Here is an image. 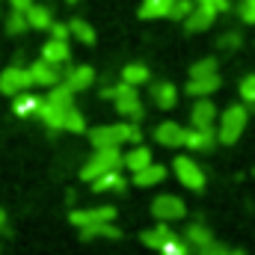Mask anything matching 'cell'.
Returning <instances> with one entry per match:
<instances>
[{
	"label": "cell",
	"instance_id": "44",
	"mask_svg": "<svg viewBox=\"0 0 255 255\" xmlns=\"http://www.w3.org/2000/svg\"><path fill=\"white\" fill-rule=\"evenodd\" d=\"M65 3H80V0H65Z\"/></svg>",
	"mask_w": 255,
	"mask_h": 255
},
{
	"label": "cell",
	"instance_id": "38",
	"mask_svg": "<svg viewBox=\"0 0 255 255\" xmlns=\"http://www.w3.org/2000/svg\"><path fill=\"white\" fill-rule=\"evenodd\" d=\"M241 42H244V39H241V33H235V30H229V33H223V36H220V48H226V51H232V48L238 51V48H241Z\"/></svg>",
	"mask_w": 255,
	"mask_h": 255
},
{
	"label": "cell",
	"instance_id": "33",
	"mask_svg": "<svg viewBox=\"0 0 255 255\" xmlns=\"http://www.w3.org/2000/svg\"><path fill=\"white\" fill-rule=\"evenodd\" d=\"M238 92H241V104H247L250 113H253L255 110V71L253 74H247V77L238 83Z\"/></svg>",
	"mask_w": 255,
	"mask_h": 255
},
{
	"label": "cell",
	"instance_id": "11",
	"mask_svg": "<svg viewBox=\"0 0 255 255\" xmlns=\"http://www.w3.org/2000/svg\"><path fill=\"white\" fill-rule=\"evenodd\" d=\"M193 3H196V0H193ZM217 15H220V12H214L211 6H202V3H196V6L190 9V15H187L181 24H184V30H187V33H208V30L214 27Z\"/></svg>",
	"mask_w": 255,
	"mask_h": 255
},
{
	"label": "cell",
	"instance_id": "5",
	"mask_svg": "<svg viewBox=\"0 0 255 255\" xmlns=\"http://www.w3.org/2000/svg\"><path fill=\"white\" fill-rule=\"evenodd\" d=\"M172 172H175L178 184L187 187V190H193V193H202L205 184H208V175H205V169L199 166V160H193L187 154H178V157L172 160Z\"/></svg>",
	"mask_w": 255,
	"mask_h": 255
},
{
	"label": "cell",
	"instance_id": "13",
	"mask_svg": "<svg viewBox=\"0 0 255 255\" xmlns=\"http://www.w3.org/2000/svg\"><path fill=\"white\" fill-rule=\"evenodd\" d=\"M178 238V232H172V226L169 223H157V226H151V229H145V232H139V241L148 247V250H154V253H160L169 241H175Z\"/></svg>",
	"mask_w": 255,
	"mask_h": 255
},
{
	"label": "cell",
	"instance_id": "6",
	"mask_svg": "<svg viewBox=\"0 0 255 255\" xmlns=\"http://www.w3.org/2000/svg\"><path fill=\"white\" fill-rule=\"evenodd\" d=\"M151 217L157 223H175V220H184L187 217V205L175 193H160V196L151 199Z\"/></svg>",
	"mask_w": 255,
	"mask_h": 255
},
{
	"label": "cell",
	"instance_id": "22",
	"mask_svg": "<svg viewBox=\"0 0 255 255\" xmlns=\"http://www.w3.org/2000/svg\"><path fill=\"white\" fill-rule=\"evenodd\" d=\"M71 110V107H68ZM68 110H63V107H57V104H51V101H45L42 98V104H39V119H42V125L51 128V130H63V122H65V113Z\"/></svg>",
	"mask_w": 255,
	"mask_h": 255
},
{
	"label": "cell",
	"instance_id": "1",
	"mask_svg": "<svg viewBox=\"0 0 255 255\" xmlns=\"http://www.w3.org/2000/svg\"><path fill=\"white\" fill-rule=\"evenodd\" d=\"M92 148H119V145H139L142 139V130H139V122H113V125H98L92 130H86Z\"/></svg>",
	"mask_w": 255,
	"mask_h": 255
},
{
	"label": "cell",
	"instance_id": "8",
	"mask_svg": "<svg viewBox=\"0 0 255 255\" xmlns=\"http://www.w3.org/2000/svg\"><path fill=\"white\" fill-rule=\"evenodd\" d=\"M116 208L113 205H98V208H77L68 214V223L83 229V226H95V223H113L116 220Z\"/></svg>",
	"mask_w": 255,
	"mask_h": 255
},
{
	"label": "cell",
	"instance_id": "4",
	"mask_svg": "<svg viewBox=\"0 0 255 255\" xmlns=\"http://www.w3.org/2000/svg\"><path fill=\"white\" fill-rule=\"evenodd\" d=\"M122 169V151L119 148H92V157L80 166V181H95L104 172Z\"/></svg>",
	"mask_w": 255,
	"mask_h": 255
},
{
	"label": "cell",
	"instance_id": "28",
	"mask_svg": "<svg viewBox=\"0 0 255 255\" xmlns=\"http://www.w3.org/2000/svg\"><path fill=\"white\" fill-rule=\"evenodd\" d=\"M151 80V71H148V65L142 63H128L122 68V83H130V86H142V83H148Z\"/></svg>",
	"mask_w": 255,
	"mask_h": 255
},
{
	"label": "cell",
	"instance_id": "31",
	"mask_svg": "<svg viewBox=\"0 0 255 255\" xmlns=\"http://www.w3.org/2000/svg\"><path fill=\"white\" fill-rule=\"evenodd\" d=\"M27 30H30L27 15L18 12V9H9V15H6V33H9V36H21V33H27Z\"/></svg>",
	"mask_w": 255,
	"mask_h": 255
},
{
	"label": "cell",
	"instance_id": "2",
	"mask_svg": "<svg viewBox=\"0 0 255 255\" xmlns=\"http://www.w3.org/2000/svg\"><path fill=\"white\" fill-rule=\"evenodd\" d=\"M250 125V107L247 104H229L220 116H217V142H223V145H235L241 136H244V130Z\"/></svg>",
	"mask_w": 255,
	"mask_h": 255
},
{
	"label": "cell",
	"instance_id": "30",
	"mask_svg": "<svg viewBox=\"0 0 255 255\" xmlns=\"http://www.w3.org/2000/svg\"><path fill=\"white\" fill-rule=\"evenodd\" d=\"M45 101H51V104H57V107L68 110V107H74V92H71L65 83H57V86H51V89H48Z\"/></svg>",
	"mask_w": 255,
	"mask_h": 255
},
{
	"label": "cell",
	"instance_id": "39",
	"mask_svg": "<svg viewBox=\"0 0 255 255\" xmlns=\"http://www.w3.org/2000/svg\"><path fill=\"white\" fill-rule=\"evenodd\" d=\"M48 30H51V39H63V42H68V36H71V33H68V24H57V21H54Z\"/></svg>",
	"mask_w": 255,
	"mask_h": 255
},
{
	"label": "cell",
	"instance_id": "32",
	"mask_svg": "<svg viewBox=\"0 0 255 255\" xmlns=\"http://www.w3.org/2000/svg\"><path fill=\"white\" fill-rule=\"evenodd\" d=\"M211 74H217V60L214 57H202V60H196V63L187 68V77H211Z\"/></svg>",
	"mask_w": 255,
	"mask_h": 255
},
{
	"label": "cell",
	"instance_id": "20",
	"mask_svg": "<svg viewBox=\"0 0 255 255\" xmlns=\"http://www.w3.org/2000/svg\"><path fill=\"white\" fill-rule=\"evenodd\" d=\"M42 60L45 63H54V65H68V60H71V48H68V42H63V39H48L45 45H42Z\"/></svg>",
	"mask_w": 255,
	"mask_h": 255
},
{
	"label": "cell",
	"instance_id": "26",
	"mask_svg": "<svg viewBox=\"0 0 255 255\" xmlns=\"http://www.w3.org/2000/svg\"><path fill=\"white\" fill-rule=\"evenodd\" d=\"M95 238H107V241H119L122 232L113 223H95V226H83L80 229V241H95Z\"/></svg>",
	"mask_w": 255,
	"mask_h": 255
},
{
	"label": "cell",
	"instance_id": "12",
	"mask_svg": "<svg viewBox=\"0 0 255 255\" xmlns=\"http://www.w3.org/2000/svg\"><path fill=\"white\" fill-rule=\"evenodd\" d=\"M63 83L77 95V92H86V89H92V83H95V68L92 65H71L68 71H63Z\"/></svg>",
	"mask_w": 255,
	"mask_h": 255
},
{
	"label": "cell",
	"instance_id": "16",
	"mask_svg": "<svg viewBox=\"0 0 255 255\" xmlns=\"http://www.w3.org/2000/svg\"><path fill=\"white\" fill-rule=\"evenodd\" d=\"M184 130H187L184 125L166 119V122H160V125L154 128V139L160 145H166V148H181L184 145Z\"/></svg>",
	"mask_w": 255,
	"mask_h": 255
},
{
	"label": "cell",
	"instance_id": "7",
	"mask_svg": "<svg viewBox=\"0 0 255 255\" xmlns=\"http://www.w3.org/2000/svg\"><path fill=\"white\" fill-rule=\"evenodd\" d=\"M30 86H33V80H30V71L24 65H9V68L0 71V92L3 95L15 98V95L27 92Z\"/></svg>",
	"mask_w": 255,
	"mask_h": 255
},
{
	"label": "cell",
	"instance_id": "43",
	"mask_svg": "<svg viewBox=\"0 0 255 255\" xmlns=\"http://www.w3.org/2000/svg\"><path fill=\"white\" fill-rule=\"evenodd\" d=\"M223 255H247V250H232V247H226V253Z\"/></svg>",
	"mask_w": 255,
	"mask_h": 255
},
{
	"label": "cell",
	"instance_id": "3",
	"mask_svg": "<svg viewBox=\"0 0 255 255\" xmlns=\"http://www.w3.org/2000/svg\"><path fill=\"white\" fill-rule=\"evenodd\" d=\"M101 98L113 101L116 113L125 116V122H142V116H145V107H142V101H139V92H136V86H130V83L107 86V89L101 92Z\"/></svg>",
	"mask_w": 255,
	"mask_h": 255
},
{
	"label": "cell",
	"instance_id": "17",
	"mask_svg": "<svg viewBox=\"0 0 255 255\" xmlns=\"http://www.w3.org/2000/svg\"><path fill=\"white\" fill-rule=\"evenodd\" d=\"M151 101H154L157 110H175V104H178V86L169 83V80L151 83Z\"/></svg>",
	"mask_w": 255,
	"mask_h": 255
},
{
	"label": "cell",
	"instance_id": "23",
	"mask_svg": "<svg viewBox=\"0 0 255 255\" xmlns=\"http://www.w3.org/2000/svg\"><path fill=\"white\" fill-rule=\"evenodd\" d=\"M92 184V193H122L128 187L125 175L119 172V169H113V172H104V175H98L95 181H89Z\"/></svg>",
	"mask_w": 255,
	"mask_h": 255
},
{
	"label": "cell",
	"instance_id": "36",
	"mask_svg": "<svg viewBox=\"0 0 255 255\" xmlns=\"http://www.w3.org/2000/svg\"><path fill=\"white\" fill-rule=\"evenodd\" d=\"M238 18L244 24H255V0H241L238 3Z\"/></svg>",
	"mask_w": 255,
	"mask_h": 255
},
{
	"label": "cell",
	"instance_id": "34",
	"mask_svg": "<svg viewBox=\"0 0 255 255\" xmlns=\"http://www.w3.org/2000/svg\"><path fill=\"white\" fill-rule=\"evenodd\" d=\"M63 130H71V133H86V116H83L77 107H71V110L65 113Z\"/></svg>",
	"mask_w": 255,
	"mask_h": 255
},
{
	"label": "cell",
	"instance_id": "37",
	"mask_svg": "<svg viewBox=\"0 0 255 255\" xmlns=\"http://www.w3.org/2000/svg\"><path fill=\"white\" fill-rule=\"evenodd\" d=\"M157 255H190V250H187V244H184V241H181V235H178L175 241H169V244H166Z\"/></svg>",
	"mask_w": 255,
	"mask_h": 255
},
{
	"label": "cell",
	"instance_id": "14",
	"mask_svg": "<svg viewBox=\"0 0 255 255\" xmlns=\"http://www.w3.org/2000/svg\"><path fill=\"white\" fill-rule=\"evenodd\" d=\"M217 116L220 110L211 98H196V104L190 107V128H214Z\"/></svg>",
	"mask_w": 255,
	"mask_h": 255
},
{
	"label": "cell",
	"instance_id": "24",
	"mask_svg": "<svg viewBox=\"0 0 255 255\" xmlns=\"http://www.w3.org/2000/svg\"><path fill=\"white\" fill-rule=\"evenodd\" d=\"M175 0H142L136 15L142 21H157V18H169V9H172Z\"/></svg>",
	"mask_w": 255,
	"mask_h": 255
},
{
	"label": "cell",
	"instance_id": "40",
	"mask_svg": "<svg viewBox=\"0 0 255 255\" xmlns=\"http://www.w3.org/2000/svg\"><path fill=\"white\" fill-rule=\"evenodd\" d=\"M196 3H202V6H211L214 12H229V9H232V0H196Z\"/></svg>",
	"mask_w": 255,
	"mask_h": 255
},
{
	"label": "cell",
	"instance_id": "41",
	"mask_svg": "<svg viewBox=\"0 0 255 255\" xmlns=\"http://www.w3.org/2000/svg\"><path fill=\"white\" fill-rule=\"evenodd\" d=\"M9 6H12V9H18V12H27V9L33 6V0H9Z\"/></svg>",
	"mask_w": 255,
	"mask_h": 255
},
{
	"label": "cell",
	"instance_id": "21",
	"mask_svg": "<svg viewBox=\"0 0 255 255\" xmlns=\"http://www.w3.org/2000/svg\"><path fill=\"white\" fill-rule=\"evenodd\" d=\"M223 86V80H220V74H211V77H187V95L193 98H211L217 89Z\"/></svg>",
	"mask_w": 255,
	"mask_h": 255
},
{
	"label": "cell",
	"instance_id": "35",
	"mask_svg": "<svg viewBox=\"0 0 255 255\" xmlns=\"http://www.w3.org/2000/svg\"><path fill=\"white\" fill-rule=\"evenodd\" d=\"M193 6H196L193 0H175V3H172V9H169V21H184V18L190 15Z\"/></svg>",
	"mask_w": 255,
	"mask_h": 255
},
{
	"label": "cell",
	"instance_id": "42",
	"mask_svg": "<svg viewBox=\"0 0 255 255\" xmlns=\"http://www.w3.org/2000/svg\"><path fill=\"white\" fill-rule=\"evenodd\" d=\"M6 226H9V217H6V211L0 208V232H6Z\"/></svg>",
	"mask_w": 255,
	"mask_h": 255
},
{
	"label": "cell",
	"instance_id": "29",
	"mask_svg": "<svg viewBox=\"0 0 255 255\" xmlns=\"http://www.w3.org/2000/svg\"><path fill=\"white\" fill-rule=\"evenodd\" d=\"M68 33H71L80 45H95V30H92V24L83 21V18H71V21H68Z\"/></svg>",
	"mask_w": 255,
	"mask_h": 255
},
{
	"label": "cell",
	"instance_id": "15",
	"mask_svg": "<svg viewBox=\"0 0 255 255\" xmlns=\"http://www.w3.org/2000/svg\"><path fill=\"white\" fill-rule=\"evenodd\" d=\"M184 145L190 151H214L217 145V130L214 128H187L184 130Z\"/></svg>",
	"mask_w": 255,
	"mask_h": 255
},
{
	"label": "cell",
	"instance_id": "9",
	"mask_svg": "<svg viewBox=\"0 0 255 255\" xmlns=\"http://www.w3.org/2000/svg\"><path fill=\"white\" fill-rule=\"evenodd\" d=\"M27 71H30L33 86H45V89H51V86L63 83V68L54 65V63H45L42 57H39L33 65H27Z\"/></svg>",
	"mask_w": 255,
	"mask_h": 255
},
{
	"label": "cell",
	"instance_id": "10",
	"mask_svg": "<svg viewBox=\"0 0 255 255\" xmlns=\"http://www.w3.org/2000/svg\"><path fill=\"white\" fill-rule=\"evenodd\" d=\"M181 241L187 244V250H190L193 255H199L208 244H214L217 238H214V232H211L205 223H199V220H196V223H187V229L181 232Z\"/></svg>",
	"mask_w": 255,
	"mask_h": 255
},
{
	"label": "cell",
	"instance_id": "27",
	"mask_svg": "<svg viewBox=\"0 0 255 255\" xmlns=\"http://www.w3.org/2000/svg\"><path fill=\"white\" fill-rule=\"evenodd\" d=\"M27 24H30V30H48L51 24H54V15H51V9L48 6H42V3H33L27 12Z\"/></svg>",
	"mask_w": 255,
	"mask_h": 255
},
{
	"label": "cell",
	"instance_id": "25",
	"mask_svg": "<svg viewBox=\"0 0 255 255\" xmlns=\"http://www.w3.org/2000/svg\"><path fill=\"white\" fill-rule=\"evenodd\" d=\"M39 104H42L39 95H33V92H21V95H15V101H12V113H15L18 119H30V116L39 113Z\"/></svg>",
	"mask_w": 255,
	"mask_h": 255
},
{
	"label": "cell",
	"instance_id": "19",
	"mask_svg": "<svg viewBox=\"0 0 255 255\" xmlns=\"http://www.w3.org/2000/svg\"><path fill=\"white\" fill-rule=\"evenodd\" d=\"M148 163H154V157H151V148L148 145H130L125 154H122V166H125L128 172L133 175V172H139L142 166H148Z\"/></svg>",
	"mask_w": 255,
	"mask_h": 255
},
{
	"label": "cell",
	"instance_id": "45",
	"mask_svg": "<svg viewBox=\"0 0 255 255\" xmlns=\"http://www.w3.org/2000/svg\"><path fill=\"white\" fill-rule=\"evenodd\" d=\"M190 255H193V253H190Z\"/></svg>",
	"mask_w": 255,
	"mask_h": 255
},
{
	"label": "cell",
	"instance_id": "18",
	"mask_svg": "<svg viewBox=\"0 0 255 255\" xmlns=\"http://www.w3.org/2000/svg\"><path fill=\"white\" fill-rule=\"evenodd\" d=\"M163 181H166V166L163 163H148L139 172H133V178H130L133 187H157Z\"/></svg>",
	"mask_w": 255,
	"mask_h": 255
}]
</instances>
